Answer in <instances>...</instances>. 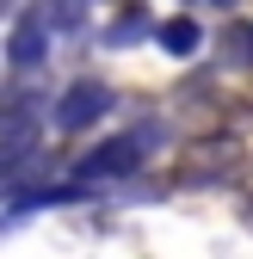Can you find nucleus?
Returning <instances> with one entry per match:
<instances>
[{
  "instance_id": "obj_1",
  "label": "nucleus",
  "mask_w": 253,
  "mask_h": 259,
  "mask_svg": "<svg viewBox=\"0 0 253 259\" xmlns=\"http://www.w3.org/2000/svg\"><path fill=\"white\" fill-rule=\"evenodd\" d=\"M161 148H167V123H161V117H142L136 130H117V136L93 142V148L74 160V191H80V185H99V179H130V173H142Z\"/></svg>"
},
{
  "instance_id": "obj_9",
  "label": "nucleus",
  "mask_w": 253,
  "mask_h": 259,
  "mask_svg": "<svg viewBox=\"0 0 253 259\" xmlns=\"http://www.w3.org/2000/svg\"><path fill=\"white\" fill-rule=\"evenodd\" d=\"M241 111H247V117H253V87H247V93H241Z\"/></svg>"
},
{
  "instance_id": "obj_6",
  "label": "nucleus",
  "mask_w": 253,
  "mask_h": 259,
  "mask_svg": "<svg viewBox=\"0 0 253 259\" xmlns=\"http://www.w3.org/2000/svg\"><path fill=\"white\" fill-rule=\"evenodd\" d=\"M154 44H161L167 56H179V62H192V56L210 44V25H204L198 13H173V19H161V37H154Z\"/></svg>"
},
{
  "instance_id": "obj_10",
  "label": "nucleus",
  "mask_w": 253,
  "mask_h": 259,
  "mask_svg": "<svg viewBox=\"0 0 253 259\" xmlns=\"http://www.w3.org/2000/svg\"><path fill=\"white\" fill-rule=\"evenodd\" d=\"M210 7H235V0H210Z\"/></svg>"
},
{
  "instance_id": "obj_2",
  "label": "nucleus",
  "mask_w": 253,
  "mask_h": 259,
  "mask_svg": "<svg viewBox=\"0 0 253 259\" xmlns=\"http://www.w3.org/2000/svg\"><path fill=\"white\" fill-rule=\"evenodd\" d=\"M179 179L198 191H229L247 179V142L235 130H198L192 142L179 148Z\"/></svg>"
},
{
  "instance_id": "obj_3",
  "label": "nucleus",
  "mask_w": 253,
  "mask_h": 259,
  "mask_svg": "<svg viewBox=\"0 0 253 259\" xmlns=\"http://www.w3.org/2000/svg\"><path fill=\"white\" fill-rule=\"evenodd\" d=\"M111 105H117L111 80L80 74V80H68V87H62V99L50 105V130H56V136H87V130H99V123L111 117Z\"/></svg>"
},
{
  "instance_id": "obj_5",
  "label": "nucleus",
  "mask_w": 253,
  "mask_h": 259,
  "mask_svg": "<svg viewBox=\"0 0 253 259\" xmlns=\"http://www.w3.org/2000/svg\"><path fill=\"white\" fill-rule=\"evenodd\" d=\"M50 62V13H44V0L37 7H25L7 31V68L13 74H37Z\"/></svg>"
},
{
  "instance_id": "obj_8",
  "label": "nucleus",
  "mask_w": 253,
  "mask_h": 259,
  "mask_svg": "<svg viewBox=\"0 0 253 259\" xmlns=\"http://www.w3.org/2000/svg\"><path fill=\"white\" fill-rule=\"evenodd\" d=\"M216 62H223V68H253V25L247 19H235V25H223L216 31Z\"/></svg>"
},
{
  "instance_id": "obj_7",
  "label": "nucleus",
  "mask_w": 253,
  "mask_h": 259,
  "mask_svg": "<svg viewBox=\"0 0 253 259\" xmlns=\"http://www.w3.org/2000/svg\"><path fill=\"white\" fill-rule=\"evenodd\" d=\"M148 37H161V25H154L148 7H123V13L99 31V44H105V50H136V44H148Z\"/></svg>"
},
{
  "instance_id": "obj_4",
  "label": "nucleus",
  "mask_w": 253,
  "mask_h": 259,
  "mask_svg": "<svg viewBox=\"0 0 253 259\" xmlns=\"http://www.w3.org/2000/svg\"><path fill=\"white\" fill-rule=\"evenodd\" d=\"M44 130V93L31 80H7L0 87V142L7 148H31Z\"/></svg>"
}]
</instances>
